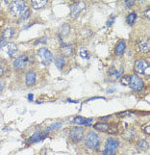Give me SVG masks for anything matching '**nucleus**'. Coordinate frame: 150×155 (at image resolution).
<instances>
[{"label":"nucleus","mask_w":150,"mask_h":155,"mask_svg":"<svg viewBox=\"0 0 150 155\" xmlns=\"http://www.w3.org/2000/svg\"><path fill=\"white\" fill-rule=\"evenodd\" d=\"M28 10L27 5L24 1H13L10 5V12L13 17H19Z\"/></svg>","instance_id":"nucleus-1"},{"label":"nucleus","mask_w":150,"mask_h":155,"mask_svg":"<svg viewBox=\"0 0 150 155\" xmlns=\"http://www.w3.org/2000/svg\"><path fill=\"white\" fill-rule=\"evenodd\" d=\"M29 63H34V57L31 55H27V54H22L13 61V67L17 68V70H23L28 66Z\"/></svg>","instance_id":"nucleus-2"},{"label":"nucleus","mask_w":150,"mask_h":155,"mask_svg":"<svg viewBox=\"0 0 150 155\" xmlns=\"http://www.w3.org/2000/svg\"><path fill=\"white\" fill-rule=\"evenodd\" d=\"M38 58L39 60L42 62L43 65L45 66H48L50 64L52 63L53 60V54L52 52L50 51L49 49H47L46 47H42L38 50Z\"/></svg>","instance_id":"nucleus-3"},{"label":"nucleus","mask_w":150,"mask_h":155,"mask_svg":"<svg viewBox=\"0 0 150 155\" xmlns=\"http://www.w3.org/2000/svg\"><path fill=\"white\" fill-rule=\"evenodd\" d=\"M98 143H99V137H98V135L95 133V132L90 131V133L88 134L87 138H86V141H85L86 148H88L90 149L96 148L97 145H98Z\"/></svg>","instance_id":"nucleus-4"},{"label":"nucleus","mask_w":150,"mask_h":155,"mask_svg":"<svg viewBox=\"0 0 150 155\" xmlns=\"http://www.w3.org/2000/svg\"><path fill=\"white\" fill-rule=\"evenodd\" d=\"M135 70L138 73L144 74V75H149L150 74V67L148 63L143 60V59H139L135 63Z\"/></svg>","instance_id":"nucleus-5"},{"label":"nucleus","mask_w":150,"mask_h":155,"mask_svg":"<svg viewBox=\"0 0 150 155\" xmlns=\"http://www.w3.org/2000/svg\"><path fill=\"white\" fill-rule=\"evenodd\" d=\"M130 88L132 90H134L135 92H140L143 89V81L140 78L138 75L133 74L130 76Z\"/></svg>","instance_id":"nucleus-6"},{"label":"nucleus","mask_w":150,"mask_h":155,"mask_svg":"<svg viewBox=\"0 0 150 155\" xmlns=\"http://www.w3.org/2000/svg\"><path fill=\"white\" fill-rule=\"evenodd\" d=\"M69 135V138L71 139V141H73L75 143H78L80 141L83 140V138H84V129L80 126L73 127L72 129H70Z\"/></svg>","instance_id":"nucleus-7"},{"label":"nucleus","mask_w":150,"mask_h":155,"mask_svg":"<svg viewBox=\"0 0 150 155\" xmlns=\"http://www.w3.org/2000/svg\"><path fill=\"white\" fill-rule=\"evenodd\" d=\"M86 7V4L83 1L77 2L75 4H73L71 7V13H70V16L71 17H76L79 13L84 10Z\"/></svg>","instance_id":"nucleus-8"},{"label":"nucleus","mask_w":150,"mask_h":155,"mask_svg":"<svg viewBox=\"0 0 150 155\" xmlns=\"http://www.w3.org/2000/svg\"><path fill=\"white\" fill-rule=\"evenodd\" d=\"M138 48L140 52L147 53L149 52V39L147 37H143L138 42Z\"/></svg>","instance_id":"nucleus-9"},{"label":"nucleus","mask_w":150,"mask_h":155,"mask_svg":"<svg viewBox=\"0 0 150 155\" xmlns=\"http://www.w3.org/2000/svg\"><path fill=\"white\" fill-rule=\"evenodd\" d=\"M3 51L7 53L9 57H13L17 53V47L16 44L13 43H8L5 46L3 47Z\"/></svg>","instance_id":"nucleus-10"},{"label":"nucleus","mask_w":150,"mask_h":155,"mask_svg":"<svg viewBox=\"0 0 150 155\" xmlns=\"http://www.w3.org/2000/svg\"><path fill=\"white\" fill-rule=\"evenodd\" d=\"M36 72L34 70H30L25 75V84L28 86V87H31L33 86L36 82Z\"/></svg>","instance_id":"nucleus-11"},{"label":"nucleus","mask_w":150,"mask_h":155,"mask_svg":"<svg viewBox=\"0 0 150 155\" xmlns=\"http://www.w3.org/2000/svg\"><path fill=\"white\" fill-rule=\"evenodd\" d=\"M47 137V133L46 132H40V131H36L35 133L32 135L30 138L28 139L27 142L28 143H34V142H38V141H40V140H43Z\"/></svg>","instance_id":"nucleus-12"},{"label":"nucleus","mask_w":150,"mask_h":155,"mask_svg":"<svg viewBox=\"0 0 150 155\" xmlns=\"http://www.w3.org/2000/svg\"><path fill=\"white\" fill-rule=\"evenodd\" d=\"M72 122L75 124H79V125H87V126H90V124L93 122V118H85L83 117H76L73 121H72Z\"/></svg>","instance_id":"nucleus-13"},{"label":"nucleus","mask_w":150,"mask_h":155,"mask_svg":"<svg viewBox=\"0 0 150 155\" xmlns=\"http://www.w3.org/2000/svg\"><path fill=\"white\" fill-rule=\"evenodd\" d=\"M119 147V140L116 139H113V138H109L106 142V145H105V148H109V149H113L115 150L117 148Z\"/></svg>","instance_id":"nucleus-14"},{"label":"nucleus","mask_w":150,"mask_h":155,"mask_svg":"<svg viewBox=\"0 0 150 155\" xmlns=\"http://www.w3.org/2000/svg\"><path fill=\"white\" fill-rule=\"evenodd\" d=\"M13 34H15V29L12 28V27H8V28L4 29L2 32V39L3 40H10Z\"/></svg>","instance_id":"nucleus-15"},{"label":"nucleus","mask_w":150,"mask_h":155,"mask_svg":"<svg viewBox=\"0 0 150 155\" xmlns=\"http://www.w3.org/2000/svg\"><path fill=\"white\" fill-rule=\"evenodd\" d=\"M125 47H126L125 42L124 40H120V42L116 44V46L115 48V54L116 56H121L125 51Z\"/></svg>","instance_id":"nucleus-16"},{"label":"nucleus","mask_w":150,"mask_h":155,"mask_svg":"<svg viewBox=\"0 0 150 155\" xmlns=\"http://www.w3.org/2000/svg\"><path fill=\"white\" fill-rule=\"evenodd\" d=\"M61 50H62V52H63V55H65V56H71L72 54H73V51H74L73 46H72L71 44L63 45V46L61 48Z\"/></svg>","instance_id":"nucleus-17"},{"label":"nucleus","mask_w":150,"mask_h":155,"mask_svg":"<svg viewBox=\"0 0 150 155\" xmlns=\"http://www.w3.org/2000/svg\"><path fill=\"white\" fill-rule=\"evenodd\" d=\"M47 4V0H34V1L31 2V5L34 9L38 10V9H40L44 7Z\"/></svg>","instance_id":"nucleus-18"},{"label":"nucleus","mask_w":150,"mask_h":155,"mask_svg":"<svg viewBox=\"0 0 150 155\" xmlns=\"http://www.w3.org/2000/svg\"><path fill=\"white\" fill-rule=\"evenodd\" d=\"M65 64H66V60H65V57H63V55H59V56L56 57L55 65H56V67L59 68V70H63Z\"/></svg>","instance_id":"nucleus-19"},{"label":"nucleus","mask_w":150,"mask_h":155,"mask_svg":"<svg viewBox=\"0 0 150 155\" xmlns=\"http://www.w3.org/2000/svg\"><path fill=\"white\" fill-rule=\"evenodd\" d=\"M94 129L101 132H106L109 129V124H106V122H98V124L94 125Z\"/></svg>","instance_id":"nucleus-20"},{"label":"nucleus","mask_w":150,"mask_h":155,"mask_svg":"<svg viewBox=\"0 0 150 155\" xmlns=\"http://www.w3.org/2000/svg\"><path fill=\"white\" fill-rule=\"evenodd\" d=\"M122 137L126 140H132L135 137V130L134 129H127L122 134Z\"/></svg>","instance_id":"nucleus-21"},{"label":"nucleus","mask_w":150,"mask_h":155,"mask_svg":"<svg viewBox=\"0 0 150 155\" xmlns=\"http://www.w3.org/2000/svg\"><path fill=\"white\" fill-rule=\"evenodd\" d=\"M62 122H57V124H50L49 126L46 127V129H45V132L48 133V132L52 131V130H56V129H59L60 127H62Z\"/></svg>","instance_id":"nucleus-22"},{"label":"nucleus","mask_w":150,"mask_h":155,"mask_svg":"<svg viewBox=\"0 0 150 155\" xmlns=\"http://www.w3.org/2000/svg\"><path fill=\"white\" fill-rule=\"evenodd\" d=\"M136 19H137V13H134V12L130 13L129 15L127 16V22H128V24L129 25H133Z\"/></svg>","instance_id":"nucleus-23"},{"label":"nucleus","mask_w":150,"mask_h":155,"mask_svg":"<svg viewBox=\"0 0 150 155\" xmlns=\"http://www.w3.org/2000/svg\"><path fill=\"white\" fill-rule=\"evenodd\" d=\"M137 145H138V148H140V149H147L148 147H149V144L147 141H145V140H140L139 142L137 143Z\"/></svg>","instance_id":"nucleus-24"},{"label":"nucleus","mask_w":150,"mask_h":155,"mask_svg":"<svg viewBox=\"0 0 150 155\" xmlns=\"http://www.w3.org/2000/svg\"><path fill=\"white\" fill-rule=\"evenodd\" d=\"M120 83L122 85H129L130 83V75H124V76H122L121 78H120Z\"/></svg>","instance_id":"nucleus-25"},{"label":"nucleus","mask_w":150,"mask_h":155,"mask_svg":"<svg viewBox=\"0 0 150 155\" xmlns=\"http://www.w3.org/2000/svg\"><path fill=\"white\" fill-rule=\"evenodd\" d=\"M117 130H119V128H117V126L116 125H113L112 127L109 126V129H108V133H110V134H115L117 132Z\"/></svg>","instance_id":"nucleus-26"},{"label":"nucleus","mask_w":150,"mask_h":155,"mask_svg":"<svg viewBox=\"0 0 150 155\" xmlns=\"http://www.w3.org/2000/svg\"><path fill=\"white\" fill-rule=\"evenodd\" d=\"M115 150L113 149H109V148H105L103 151V155H115Z\"/></svg>","instance_id":"nucleus-27"},{"label":"nucleus","mask_w":150,"mask_h":155,"mask_svg":"<svg viewBox=\"0 0 150 155\" xmlns=\"http://www.w3.org/2000/svg\"><path fill=\"white\" fill-rule=\"evenodd\" d=\"M80 55L82 57H84V58H87L89 57V52H88V50H86V49H81L80 50Z\"/></svg>","instance_id":"nucleus-28"},{"label":"nucleus","mask_w":150,"mask_h":155,"mask_svg":"<svg viewBox=\"0 0 150 155\" xmlns=\"http://www.w3.org/2000/svg\"><path fill=\"white\" fill-rule=\"evenodd\" d=\"M125 4H126V6L128 7V8H130V7H132L135 4V2L134 1H132V0H128V1H125Z\"/></svg>","instance_id":"nucleus-29"},{"label":"nucleus","mask_w":150,"mask_h":155,"mask_svg":"<svg viewBox=\"0 0 150 155\" xmlns=\"http://www.w3.org/2000/svg\"><path fill=\"white\" fill-rule=\"evenodd\" d=\"M113 20H115V16H112V19H110L107 21V26H111L113 23Z\"/></svg>","instance_id":"nucleus-30"},{"label":"nucleus","mask_w":150,"mask_h":155,"mask_svg":"<svg viewBox=\"0 0 150 155\" xmlns=\"http://www.w3.org/2000/svg\"><path fill=\"white\" fill-rule=\"evenodd\" d=\"M143 129H144V132H145V133H147V134L150 133V126H149V124H146V125H145Z\"/></svg>","instance_id":"nucleus-31"},{"label":"nucleus","mask_w":150,"mask_h":155,"mask_svg":"<svg viewBox=\"0 0 150 155\" xmlns=\"http://www.w3.org/2000/svg\"><path fill=\"white\" fill-rule=\"evenodd\" d=\"M144 16L147 17V19H149L150 17V9L149 8H147L146 10H145V12H144Z\"/></svg>","instance_id":"nucleus-32"},{"label":"nucleus","mask_w":150,"mask_h":155,"mask_svg":"<svg viewBox=\"0 0 150 155\" xmlns=\"http://www.w3.org/2000/svg\"><path fill=\"white\" fill-rule=\"evenodd\" d=\"M5 70H6L5 67H4V66H0V76L4 74V72H5Z\"/></svg>","instance_id":"nucleus-33"},{"label":"nucleus","mask_w":150,"mask_h":155,"mask_svg":"<svg viewBox=\"0 0 150 155\" xmlns=\"http://www.w3.org/2000/svg\"><path fill=\"white\" fill-rule=\"evenodd\" d=\"M28 99H29V101H32V100H33V94H28Z\"/></svg>","instance_id":"nucleus-34"},{"label":"nucleus","mask_w":150,"mask_h":155,"mask_svg":"<svg viewBox=\"0 0 150 155\" xmlns=\"http://www.w3.org/2000/svg\"><path fill=\"white\" fill-rule=\"evenodd\" d=\"M3 89H4V83H0V92H2Z\"/></svg>","instance_id":"nucleus-35"},{"label":"nucleus","mask_w":150,"mask_h":155,"mask_svg":"<svg viewBox=\"0 0 150 155\" xmlns=\"http://www.w3.org/2000/svg\"><path fill=\"white\" fill-rule=\"evenodd\" d=\"M2 44H3V40L0 39V48L2 47Z\"/></svg>","instance_id":"nucleus-36"}]
</instances>
